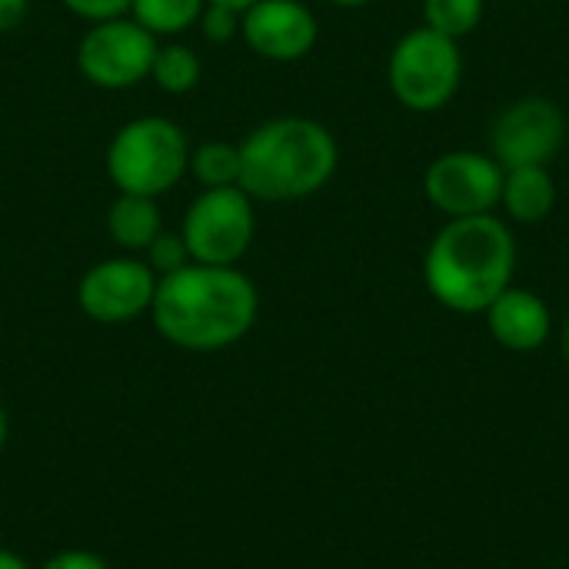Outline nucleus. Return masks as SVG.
<instances>
[{
  "label": "nucleus",
  "instance_id": "obj_1",
  "mask_svg": "<svg viewBox=\"0 0 569 569\" xmlns=\"http://www.w3.org/2000/svg\"><path fill=\"white\" fill-rule=\"evenodd\" d=\"M260 313V293L237 267L187 263L157 280L153 330L190 353H217L240 343Z\"/></svg>",
  "mask_w": 569,
  "mask_h": 569
},
{
  "label": "nucleus",
  "instance_id": "obj_2",
  "mask_svg": "<svg viewBox=\"0 0 569 569\" xmlns=\"http://www.w3.org/2000/svg\"><path fill=\"white\" fill-rule=\"evenodd\" d=\"M513 273L517 240L493 213L447 220L423 257L430 297L453 313H487V307L513 287Z\"/></svg>",
  "mask_w": 569,
  "mask_h": 569
},
{
  "label": "nucleus",
  "instance_id": "obj_3",
  "mask_svg": "<svg viewBox=\"0 0 569 569\" xmlns=\"http://www.w3.org/2000/svg\"><path fill=\"white\" fill-rule=\"evenodd\" d=\"M340 147L310 117H277L240 143V190L253 200L287 203L320 193L337 173Z\"/></svg>",
  "mask_w": 569,
  "mask_h": 569
},
{
  "label": "nucleus",
  "instance_id": "obj_4",
  "mask_svg": "<svg viewBox=\"0 0 569 569\" xmlns=\"http://www.w3.org/2000/svg\"><path fill=\"white\" fill-rule=\"evenodd\" d=\"M187 167V133L167 117H137L123 123L107 147V173L120 193L157 200L183 180Z\"/></svg>",
  "mask_w": 569,
  "mask_h": 569
},
{
  "label": "nucleus",
  "instance_id": "obj_5",
  "mask_svg": "<svg viewBox=\"0 0 569 569\" xmlns=\"http://www.w3.org/2000/svg\"><path fill=\"white\" fill-rule=\"evenodd\" d=\"M463 80V53L450 37L417 27L403 33L387 63V83L393 97L413 113H437L447 107Z\"/></svg>",
  "mask_w": 569,
  "mask_h": 569
},
{
  "label": "nucleus",
  "instance_id": "obj_6",
  "mask_svg": "<svg viewBox=\"0 0 569 569\" xmlns=\"http://www.w3.org/2000/svg\"><path fill=\"white\" fill-rule=\"evenodd\" d=\"M253 230V197L240 187H210L190 203L180 237L193 263L233 267L250 250Z\"/></svg>",
  "mask_w": 569,
  "mask_h": 569
},
{
  "label": "nucleus",
  "instance_id": "obj_7",
  "mask_svg": "<svg viewBox=\"0 0 569 569\" xmlns=\"http://www.w3.org/2000/svg\"><path fill=\"white\" fill-rule=\"evenodd\" d=\"M157 37L137 20L113 17L93 23L77 47L80 73L100 90H127L150 77L157 60Z\"/></svg>",
  "mask_w": 569,
  "mask_h": 569
},
{
  "label": "nucleus",
  "instance_id": "obj_8",
  "mask_svg": "<svg viewBox=\"0 0 569 569\" xmlns=\"http://www.w3.org/2000/svg\"><path fill=\"white\" fill-rule=\"evenodd\" d=\"M567 140V117L547 97H523L500 110L490 127V157L503 170L550 167Z\"/></svg>",
  "mask_w": 569,
  "mask_h": 569
},
{
  "label": "nucleus",
  "instance_id": "obj_9",
  "mask_svg": "<svg viewBox=\"0 0 569 569\" xmlns=\"http://www.w3.org/2000/svg\"><path fill=\"white\" fill-rule=\"evenodd\" d=\"M500 190H503V167L490 153H477V150L440 153L423 177L427 200L450 220L493 213L500 207Z\"/></svg>",
  "mask_w": 569,
  "mask_h": 569
},
{
  "label": "nucleus",
  "instance_id": "obj_10",
  "mask_svg": "<svg viewBox=\"0 0 569 569\" xmlns=\"http://www.w3.org/2000/svg\"><path fill=\"white\" fill-rule=\"evenodd\" d=\"M157 273L147 260L110 257L93 263L77 283V303L93 323H130L153 307Z\"/></svg>",
  "mask_w": 569,
  "mask_h": 569
},
{
  "label": "nucleus",
  "instance_id": "obj_11",
  "mask_svg": "<svg viewBox=\"0 0 569 569\" xmlns=\"http://www.w3.org/2000/svg\"><path fill=\"white\" fill-rule=\"evenodd\" d=\"M240 33L257 57L293 63L317 47L320 27L300 0H257L240 13Z\"/></svg>",
  "mask_w": 569,
  "mask_h": 569
},
{
  "label": "nucleus",
  "instance_id": "obj_12",
  "mask_svg": "<svg viewBox=\"0 0 569 569\" xmlns=\"http://www.w3.org/2000/svg\"><path fill=\"white\" fill-rule=\"evenodd\" d=\"M487 327L490 337L510 350V353H533L547 343L550 330H553V317L550 307L540 293L527 290V287H507L490 307H487Z\"/></svg>",
  "mask_w": 569,
  "mask_h": 569
},
{
  "label": "nucleus",
  "instance_id": "obj_13",
  "mask_svg": "<svg viewBox=\"0 0 569 569\" xmlns=\"http://www.w3.org/2000/svg\"><path fill=\"white\" fill-rule=\"evenodd\" d=\"M500 207L517 223H540L557 207V183L550 167H517L503 170Z\"/></svg>",
  "mask_w": 569,
  "mask_h": 569
},
{
  "label": "nucleus",
  "instance_id": "obj_14",
  "mask_svg": "<svg viewBox=\"0 0 569 569\" xmlns=\"http://www.w3.org/2000/svg\"><path fill=\"white\" fill-rule=\"evenodd\" d=\"M107 230H110V237H113V243L120 250H127V253L147 250L157 240V233L163 230L160 227L157 200L153 197H140V193H120L110 203Z\"/></svg>",
  "mask_w": 569,
  "mask_h": 569
},
{
  "label": "nucleus",
  "instance_id": "obj_15",
  "mask_svg": "<svg viewBox=\"0 0 569 569\" xmlns=\"http://www.w3.org/2000/svg\"><path fill=\"white\" fill-rule=\"evenodd\" d=\"M207 0H133L130 13L140 27H147L153 37H173L193 27L203 13Z\"/></svg>",
  "mask_w": 569,
  "mask_h": 569
},
{
  "label": "nucleus",
  "instance_id": "obj_16",
  "mask_svg": "<svg viewBox=\"0 0 569 569\" xmlns=\"http://www.w3.org/2000/svg\"><path fill=\"white\" fill-rule=\"evenodd\" d=\"M190 170L193 177L210 187H237L240 183V147L227 140H207L197 150H190Z\"/></svg>",
  "mask_w": 569,
  "mask_h": 569
},
{
  "label": "nucleus",
  "instance_id": "obj_17",
  "mask_svg": "<svg viewBox=\"0 0 569 569\" xmlns=\"http://www.w3.org/2000/svg\"><path fill=\"white\" fill-rule=\"evenodd\" d=\"M483 20V0H423V27L440 37L463 40Z\"/></svg>",
  "mask_w": 569,
  "mask_h": 569
},
{
  "label": "nucleus",
  "instance_id": "obj_18",
  "mask_svg": "<svg viewBox=\"0 0 569 569\" xmlns=\"http://www.w3.org/2000/svg\"><path fill=\"white\" fill-rule=\"evenodd\" d=\"M150 77L167 93H190L200 83V77H203V63H200V57L190 47L170 43V47H160L157 50V60H153Z\"/></svg>",
  "mask_w": 569,
  "mask_h": 569
},
{
  "label": "nucleus",
  "instance_id": "obj_19",
  "mask_svg": "<svg viewBox=\"0 0 569 569\" xmlns=\"http://www.w3.org/2000/svg\"><path fill=\"white\" fill-rule=\"evenodd\" d=\"M143 253H147V267L157 277H167V273H173V270H180V267L190 263V253H187L183 237L180 233H167V230H160L157 240Z\"/></svg>",
  "mask_w": 569,
  "mask_h": 569
},
{
  "label": "nucleus",
  "instance_id": "obj_20",
  "mask_svg": "<svg viewBox=\"0 0 569 569\" xmlns=\"http://www.w3.org/2000/svg\"><path fill=\"white\" fill-rule=\"evenodd\" d=\"M197 23L210 43H227L240 33V13L230 7H220V3H207Z\"/></svg>",
  "mask_w": 569,
  "mask_h": 569
},
{
  "label": "nucleus",
  "instance_id": "obj_21",
  "mask_svg": "<svg viewBox=\"0 0 569 569\" xmlns=\"http://www.w3.org/2000/svg\"><path fill=\"white\" fill-rule=\"evenodd\" d=\"M70 13L90 20V23H100V20H113V17H123L130 10L133 0H60Z\"/></svg>",
  "mask_w": 569,
  "mask_h": 569
},
{
  "label": "nucleus",
  "instance_id": "obj_22",
  "mask_svg": "<svg viewBox=\"0 0 569 569\" xmlns=\"http://www.w3.org/2000/svg\"><path fill=\"white\" fill-rule=\"evenodd\" d=\"M37 569H110V563L100 553H93V550L70 547V550H60V553L47 557Z\"/></svg>",
  "mask_w": 569,
  "mask_h": 569
},
{
  "label": "nucleus",
  "instance_id": "obj_23",
  "mask_svg": "<svg viewBox=\"0 0 569 569\" xmlns=\"http://www.w3.org/2000/svg\"><path fill=\"white\" fill-rule=\"evenodd\" d=\"M27 10H30V0H0V33L17 30Z\"/></svg>",
  "mask_w": 569,
  "mask_h": 569
},
{
  "label": "nucleus",
  "instance_id": "obj_24",
  "mask_svg": "<svg viewBox=\"0 0 569 569\" xmlns=\"http://www.w3.org/2000/svg\"><path fill=\"white\" fill-rule=\"evenodd\" d=\"M0 569H33L17 550H7V547H0Z\"/></svg>",
  "mask_w": 569,
  "mask_h": 569
},
{
  "label": "nucleus",
  "instance_id": "obj_25",
  "mask_svg": "<svg viewBox=\"0 0 569 569\" xmlns=\"http://www.w3.org/2000/svg\"><path fill=\"white\" fill-rule=\"evenodd\" d=\"M7 440H10V417H7V407H3V400H0V457H3V450H7Z\"/></svg>",
  "mask_w": 569,
  "mask_h": 569
},
{
  "label": "nucleus",
  "instance_id": "obj_26",
  "mask_svg": "<svg viewBox=\"0 0 569 569\" xmlns=\"http://www.w3.org/2000/svg\"><path fill=\"white\" fill-rule=\"evenodd\" d=\"M207 3H220V7H230V10L243 13V10H247V7H253L257 0H207Z\"/></svg>",
  "mask_w": 569,
  "mask_h": 569
},
{
  "label": "nucleus",
  "instance_id": "obj_27",
  "mask_svg": "<svg viewBox=\"0 0 569 569\" xmlns=\"http://www.w3.org/2000/svg\"><path fill=\"white\" fill-rule=\"evenodd\" d=\"M333 7H343V10H357V7H367L370 0H330Z\"/></svg>",
  "mask_w": 569,
  "mask_h": 569
},
{
  "label": "nucleus",
  "instance_id": "obj_28",
  "mask_svg": "<svg viewBox=\"0 0 569 569\" xmlns=\"http://www.w3.org/2000/svg\"><path fill=\"white\" fill-rule=\"evenodd\" d=\"M563 357H567V363H569V320H567V330H563Z\"/></svg>",
  "mask_w": 569,
  "mask_h": 569
}]
</instances>
